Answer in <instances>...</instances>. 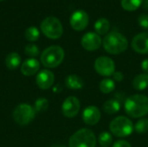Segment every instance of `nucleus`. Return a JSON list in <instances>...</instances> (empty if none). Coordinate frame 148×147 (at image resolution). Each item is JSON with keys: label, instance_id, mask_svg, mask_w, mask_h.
Returning a JSON list of instances; mask_svg holds the SVG:
<instances>
[{"label": "nucleus", "instance_id": "ddd939ff", "mask_svg": "<svg viewBox=\"0 0 148 147\" xmlns=\"http://www.w3.org/2000/svg\"><path fill=\"white\" fill-rule=\"evenodd\" d=\"M132 48L139 54H148V32L135 36L132 40Z\"/></svg>", "mask_w": 148, "mask_h": 147}, {"label": "nucleus", "instance_id": "bb28decb", "mask_svg": "<svg viewBox=\"0 0 148 147\" xmlns=\"http://www.w3.org/2000/svg\"><path fill=\"white\" fill-rule=\"evenodd\" d=\"M24 52L26 55H28L30 57H36L39 55V49L36 44L33 43H29L25 47Z\"/></svg>", "mask_w": 148, "mask_h": 147}, {"label": "nucleus", "instance_id": "a878e982", "mask_svg": "<svg viewBox=\"0 0 148 147\" xmlns=\"http://www.w3.org/2000/svg\"><path fill=\"white\" fill-rule=\"evenodd\" d=\"M49 107V101L45 98H38L35 102V111L38 113L45 112Z\"/></svg>", "mask_w": 148, "mask_h": 147}, {"label": "nucleus", "instance_id": "39448f33", "mask_svg": "<svg viewBox=\"0 0 148 147\" xmlns=\"http://www.w3.org/2000/svg\"><path fill=\"white\" fill-rule=\"evenodd\" d=\"M109 129L114 136L119 138H125L133 133L134 126L132 120L127 117L118 116L111 121Z\"/></svg>", "mask_w": 148, "mask_h": 147}, {"label": "nucleus", "instance_id": "4468645a", "mask_svg": "<svg viewBox=\"0 0 148 147\" xmlns=\"http://www.w3.org/2000/svg\"><path fill=\"white\" fill-rule=\"evenodd\" d=\"M55 81L54 74L48 70H41L36 76V84L41 89H48L52 87Z\"/></svg>", "mask_w": 148, "mask_h": 147}, {"label": "nucleus", "instance_id": "6ab92c4d", "mask_svg": "<svg viewBox=\"0 0 148 147\" xmlns=\"http://www.w3.org/2000/svg\"><path fill=\"white\" fill-rule=\"evenodd\" d=\"M20 63H21V57L16 52L10 53L5 58V65L10 70L16 69L20 65Z\"/></svg>", "mask_w": 148, "mask_h": 147}, {"label": "nucleus", "instance_id": "473e14b6", "mask_svg": "<svg viewBox=\"0 0 148 147\" xmlns=\"http://www.w3.org/2000/svg\"><path fill=\"white\" fill-rule=\"evenodd\" d=\"M51 147H65L64 146H61V145H54V146H52Z\"/></svg>", "mask_w": 148, "mask_h": 147}, {"label": "nucleus", "instance_id": "aec40b11", "mask_svg": "<svg viewBox=\"0 0 148 147\" xmlns=\"http://www.w3.org/2000/svg\"><path fill=\"white\" fill-rule=\"evenodd\" d=\"M109 29H110V23L106 18H100L95 23V29L99 36L106 35L109 31Z\"/></svg>", "mask_w": 148, "mask_h": 147}, {"label": "nucleus", "instance_id": "423d86ee", "mask_svg": "<svg viewBox=\"0 0 148 147\" xmlns=\"http://www.w3.org/2000/svg\"><path fill=\"white\" fill-rule=\"evenodd\" d=\"M41 30L50 39H58L63 34L62 23L55 16L46 17L41 23Z\"/></svg>", "mask_w": 148, "mask_h": 147}, {"label": "nucleus", "instance_id": "f8f14e48", "mask_svg": "<svg viewBox=\"0 0 148 147\" xmlns=\"http://www.w3.org/2000/svg\"><path fill=\"white\" fill-rule=\"evenodd\" d=\"M82 120L86 125L95 126L101 120V112L95 106H88L82 112Z\"/></svg>", "mask_w": 148, "mask_h": 147}, {"label": "nucleus", "instance_id": "393cba45", "mask_svg": "<svg viewBox=\"0 0 148 147\" xmlns=\"http://www.w3.org/2000/svg\"><path fill=\"white\" fill-rule=\"evenodd\" d=\"M39 30L36 27H29L25 30V38L29 42H36L39 38Z\"/></svg>", "mask_w": 148, "mask_h": 147}, {"label": "nucleus", "instance_id": "f257e3e1", "mask_svg": "<svg viewBox=\"0 0 148 147\" xmlns=\"http://www.w3.org/2000/svg\"><path fill=\"white\" fill-rule=\"evenodd\" d=\"M126 113L132 118H141L148 113V97L134 94L127 97L124 103Z\"/></svg>", "mask_w": 148, "mask_h": 147}, {"label": "nucleus", "instance_id": "72a5a7b5", "mask_svg": "<svg viewBox=\"0 0 148 147\" xmlns=\"http://www.w3.org/2000/svg\"><path fill=\"white\" fill-rule=\"evenodd\" d=\"M0 1H3V0H0Z\"/></svg>", "mask_w": 148, "mask_h": 147}, {"label": "nucleus", "instance_id": "c756f323", "mask_svg": "<svg viewBox=\"0 0 148 147\" xmlns=\"http://www.w3.org/2000/svg\"><path fill=\"white\" fill-rule=\"evenodd\" d=\"M112 76H113V80L115 81H118V82L123 81V79H124V75L120 71H115Z\"/></svg>", "mask_w": 148, "mask_h": 147}, {"label": "nucleus", "instance_id": "cd10ccee", "mask_svg": "<svg viewBox=\"0 0 148 147\" xmlns=\"http://www.w3.org/2000/svg\"><path fill=\"white\" fill-rule=\"evenodd\" d=\"M138 23L140 26L145 29H148V15L147 14H142L138 18Z\"/></svg>", "mask_w": 148, "mask_h": 147}, {"label": "nucleus", "instance_id": "a211bd4d", "mask_svg": "<svg viewBox=\"0 0 148 147\" xmlns=\"http://www.w3.org/2000/svg\"><path fill=\"white\" fill-rule=\"evenodd\" d=\"M133 87L137 91H142L148 88V74H140L133 80Z\"/></svg>", "mask_w": 148, "mask_h": 147}, {"label": "nucleus", "instance_id": "f03ea898", "mask_svg": "<svg viewBox=\"0 0 148 147\" xmlns=\"http://www.w3.org/2000/svg\"><path fill=\"white\" fill-rule=\"evenodd\" d=\"M104 49L111 55H119L127 50L128 41L127 37L117 31L108 33L102 41Z\"/></svg>", "mask_w": 148, "mask_h": 147}, {"label": "nucleus", "instance_id": "c85d7f7f", "mask_svg": "<svg viewBox=\"0 0 148 147\" xmlns=\"http://www.w3.org/2000/svg\"><path fill=\"white\" fill-rule=\"evenodd\" d=\"M113 147H132L130 143L126 141V140H122V139H120V140H117L114 143V146Z\"/></svg>", "mask_w": 148, "mask_h": 147}, {"label": "nucleus", "instance_id": "6e6552de", "mask_svg": "<svg viewBox=\"0 0 148 147\" xmlns=\"http://www.w3.org/2000/svg\"><path fill=\"white\" fill-rule=\"evenodd\" d=\"M95 69L101 76H112L115 72L114 62L108 56H100L95 62Z\"/></svg>", "mask_w": 148, "mask_h": 147}, {"label": "nucleus", "instance_id": "412c9836", "mask_svg": "<svg viewBox=\"0 0 148 147\" xmlns=\"http://www.w3.org/2000/svg\"><path fill=\"white\" fill-rule=\"evenodd\" d=\"M99 88L103 94H110L115 89V82L113 79L105 78L100 82Z\"/></svg>", "mask_w": 148, "mask_h": 147}, {"label": "nucleus", "instance_id": "1a4fd4ad", "mask_svg": "<svg viewBox=\"0 0 148 147\" xmlns=\"http://www.w3.org/2000/svg\"><path fill=\"white\" fill-rule=\"evenodd\" d=\"M80 108V101L75 96H69L63 101L62 106V112L65 117L74 118L78 114Z\"/></svg>", "mask_w": 148, "mask_h": 147}, {"label": "nucleus", "instance_id": "7c9ffc66", "mask_svg": "<svg viewBox=\"0 0 148 147\" xmlns=\"http://www.w3.org/2000/svg\"><path fill=\"white\" fill-rule=\"evenodd\" d=\"M141 68L142 70L145 72V74H148V58L145 59L142 62H141Z\"/></svg>", "mask_w": 148, "mask_h": 147}, {"label": "nucleus", "instance_id": "9d476101", "mask_svg": "<svg viewBox=\"0 0 148 147\" xmlns=\"http://www.w3.org/2000/svg\"><path fill=\"white\" fill-rule=\"evenodd\" d=\"M88 15L86 11L82 10H75L70 16V25L71 27L77 31L83 30L87 28L88 24Z\"/></svg>", "mask_w": 148, "mask_h": 147}, {"label": "nucleus", "instance_id": "2eb2a0df", "mask_svg": "<svg viewBox=\"0 0 148 147\" xmlns=\"http://www.w3.org/2000/svg\"><path fill=\"white\" fill-rule=\"evenodd\" d=\"M39 68H40L39 62L35 58H29L22 64L21 72L25 76H31L34 75L36 73H37Z\"/></svg>", "mask_w": 148, "mask_h": 147}, {"label": "nucleus", "instance_id": "f3484780", "mask_svg": "<svg viewBox=\"0 0 148 147\" xmlns=\"http://www.w3.org/2000/svg\"><path fill=\"white\" fill-rule=\"evenodd\" d=\"M120 109H121V101L117 98L108 100L103 104V110L106 113L108 114H114L118 113Z\"/></svg>", "mask_w": 148, "mask_h": 147}, {"label": "nucleus", "instance_id": "0eeeda50", "mask_svg": "<svg viewBox=\"0 0 148 147\" xmlns=\"http://www.w3.org/2000/svg\"><path fill=\"white\" fill-rule=\"evenodd\" d=\"M36 111L29 104L23 103L16 107L13 111V119L20 126H25L30 123L35 118Z\"/></svg>", "mask_w": 148, "mask_h": 147}, {"label": "nucleus", "instance_id": "2f4dec72", "mask_svg": "<svg viewBox=\"0 0 148 147\" xmlns=\"http://www.w3.org/2000/svg\"><path fill=\"white\" fill-rule=\"evenodd\" d=\"M142 4H143L144 9L148 10V0H143L142 1Z\"/></svg>", "mask_w": 148, "mask_h": 147}, {"label": "nucleus", "instance_id": "7ed1b4c3", "mask_svg": "<svg viewBox=\"0 0 148 147\" xmlns=\"http://www.w3.org/2000/svg\"><path fill=\"white\" fill-rule=\"evenodd\" d=\"M64 50L60 46H50L43 50L41 55L42 64L49 68H56L59 66L64 59Z\"/></svg>", "mask_w": 148, "mask_h": 147}, {"label": "nucleus", "instance_id": "5701e85b", "mask_svg": "<svg viewBox=\"0 0 148 147\" xmlns=\"http://www.w3.org/2000/svg\"><path fill=\"white\" fill-rule=\"evenodd\" d=\"M98 142L101 147H109L113 143V136L108 132H102L98 137Z\"/></svg>", "mask_w": 148, "mask_h": 147}, {"label": "nucleus", "instance_id": "4be33fe9", "mask_svg": "<svg viewBox=\"0 0 148 147\" xmlns=\"http://www.w3.org/2000/svg\"><path fill=\"white\" fill-rule=\"evenodd\" d=\"M142 1L143 0H121V6L127 11H134L141 5Z\"/></svg>", "mask_w": 148, "mask_h": 147}, {"label": "nucleus", "instance_id": "b1692460", "mask_svg": "<svg viewBox=\"0 0 148 147\" xmlns=\"http://www.w3.org/2000/svg\"><path fill=\"white\" fill-rule=\"evenodd\" d=\"M134 130L136 131L137 133L142 134V133H146L148 132V119L147 118H142L140 119L135 126H134Z\"/></svg>", "mask_w": 148, "mask_h": 147}, {"label": "nucleus", "instance_id": "9b49d317", "mask_svg": "<svg viewBox=\"0 0 148 147\" xmlns=\"http://www.w3.org/2000/svg\"><path fill=\"white\" fill-rule=\"evenodd\" d=\"M101 38L97 33L88 32L86 33L81 41L82 46L88 51H95L98 49L101 45Z\"/></svg>", "mask_w": 148, "mask_h": 147}, {"label": "nucleus", "instance_id": "20e7f679", "mask_svg": "<svg viewBox=\"0 0 148 147\" xmlns=\"http://www.w3.org/2000/svg\"><path fill=\"white\" fill-rule=\"evenodd\" d=\"M69 146V147H95L96 137L92 130L82 128L70 137Z\"/></svg>", "mask_w": 148, "mask_h": 147}, {"label": "nucleus", "instance_id": "dca6fc26", "mask_svg": "<svg viewBox=\"0 0 148 147\" xmlns=\"http://www.w3.org/2000/svg\"><path fill=\"white\" fill-rule=\"evenodd\" d=\"M65 85L69 89L80 90L84 87L83 80L77 75H69L65 79Z\"/></svg>", "mask_w": 148, "mask_h": 147}]
</instances>
